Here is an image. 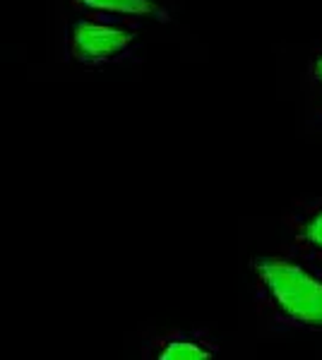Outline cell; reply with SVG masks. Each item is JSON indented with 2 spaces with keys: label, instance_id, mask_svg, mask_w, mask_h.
<instances>
[{
  "label": "cell",
  "instance_id": "cell-2",
  "mask_svg": "<svg viewBox=\"0 0 322 360\" xmlns=\"http://www.w3.org/2000/svg\"><path fill=\"white\" fill-rule=\"evenodd\" d=\"M144 22L104 13H73L63 29V60L89 72L144 63Z\"/></svg>",
  "mask_w": 322,
  "mask_h": 360
},
{
  "label": "cell",
  "instance_id": "cell-5",
  "mask_svg": "<svg viewBox=\"0 0 322 360\" xmlns=\"http://www.w3.org/2000/svg\"><path fill=\"white\" fill-rule=\"evenodd\" d=\"M282 224L289 231L291 250L322 264V197L294 202L284 212Z\"/></svg>",
  "mask_w": 322,
  "mask_h": 360
},
{
  "label": "cell",
  "instance_id": "cell-7",
  "mask_svg": "<svg viewBox=\"0 0 322 360\" xmlns=\"http://www.w3.org/2000/svg\"><path fill=\"white\" fill-rule=\"evenodd\" d=\"M310 123L322 130V91H315V98L310 103Z\"/></svg>",
  "mask_w": 322,
  "mask_h": 360
},
{
  "label": "cell",
  "instance_id": "cell-1",
  "mask_svg": "<svg viewBox=\"0 0 322 360\" xmlns=\"http://www.w3.org/2000/svg\"><path fill=\"white\" fill-rule=\"evenodd\" d=\"M255 312L272 332L322 334V264L286 248L248 264Z\"/></svg>",
  "mask_w": 322,
  "mask_h": 360
},
{
  "label": "cell",
  "instance_id": "cell-4",
  "mask_svg": "<svg viewBox=\"0 0 322 360\" xmlns=\"http://www.w3.org/2000/svg\"><path fill=\"white\" fill-rule=\"evenodd\" d=\"M73 13H104L137 22L173 25L180 17V0H68Z\"/></svg>",
  "mask_w": 322,
  "mask_h": 360
},
{
  "label": "cell",
  "instance_id": "cell-6",
  "mask_svg": "<svg viewBox=\"0 0 322 360\" xmlns=\"http://www.w3.org/2000/svg\"><path fill=\"white\" fill-rule=\"evenodd\" d=\"M306 77H308V84L313 86L315 91H322V46L310 56Z\"/></svg>",
  "mask_w": 322,
  "mask_h": 360
},
{
  "label": "cell",
  "instance_id": "cell-3",
  "mask_svg": "<svg viewBox=\"0 0 322 360\" xmlns=\"http://www.w3.org/2000/svg\"><path fill=\"white\" fill-rule=\"evenodd\" d=\"M219 353L221 341L204 327L171 329L142 344V358L147 360H209Z\"/></svg>",
  "mask_w": 322,
  "mask_h": 360
}]
</instances>
